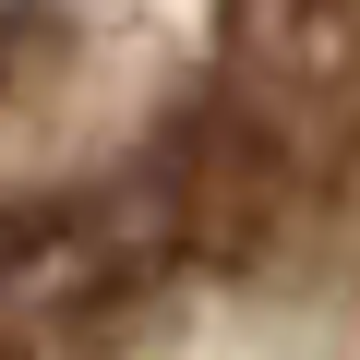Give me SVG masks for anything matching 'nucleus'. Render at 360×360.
Segmentation results:
<instances>
[{"mask_svg":"<svg viewBox=\"0 0 360 360\" xmlns=\"http://www.w3.org/2000/svg\"><path fill=\"white\" fill-rule=\"evenodd\" d=\"M132 300V252L84 205H37L0 229V360H96V336Z\"/></svg>","mask_w":360,"mask_h":360,"instance_id":"nucleus-1","label":"nucleus"},{"mask_svg":"<svg viewBox=\"0 0 360 360\" xmlns=\"http://www.w3.org/2000/svg\"><path fill=\"white\" fill-rule=\"evenodd\" d=\"M13 13H37V0H0V25H13Z\"/></svg>","mask_w":360,"mask_h":360,"instance_id":"nucleus-3","label":"nucleus"},{"mask_svg":"<svg viewBox=\"0 0 360 360\" xmlns=\"http://www.w3.org/2000/svg\"><path fill=\"white\" fill-rule=\"evenodd\" d=\"M312 13H324V0H240V25H252V37H288V25H312Z\"/></svg>","mask_w":360,"mask_h":360,"instance_id":"nucleus-2","label":"nucleus"}]
</instances>
